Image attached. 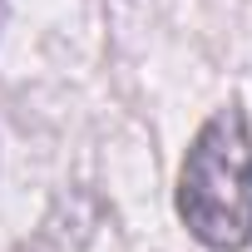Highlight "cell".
<instances>
[{"mask_svg":"<svg viewBox=\"0 0 252 252\" xmlns=\"http://www.w3.org/2000/svg\"><path fill=\"white\" fill-rule=\"evenodd\" d=\"M178 218L213 252H237L252 237V134L237 104L218 109L188 144L178 168Z\"/></svg>","mask_w":252,"mask_h":252,"instance_id":"1","label":"cell"},{"mask_svg":"<svg viewBox=\"0 0 252 252\" xmlns=\"http://www.w3.org/2000/svg\"><path fill=\"white\" fill-rule=\"evenodd\" d=\"M0 10H5V0H0Z\"/></svg>","mask_w":252,"mask_h":252,"instance_id":"2","label":"cell"}]
</instances>
